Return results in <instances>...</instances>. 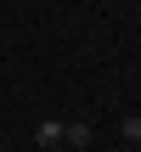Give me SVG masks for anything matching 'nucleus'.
<instances>
[{
	"mask_svg": "<svg viewBox=\"0 0 141 152\" xmlns=\"http://www.w3.org/2000/svg\"><path fill=\"white\" fill-rule=\"evenodd\" d=\"M96 141V130L85 124V118H73V124H62V147H90Z\"/></svg>",
	"mask_w": 141,
	"mask_h": 152,
	"instance_id": "nucleus-1",
	"label": "nucleus"
},
{
	"mask_svg": "<svg viewBox=\"0 0 141 152\" xmlns=\"http://www.w3.org/2000/svg\"><path fill=\"white\" fill-rule=\"evenodd\" d=\"M34 141H40V147H62V124H57V118H45V124L34 130Z\"/></svg>",
	"mask_w": 141,
	"mask_h": 152,
	"instance_id": "nucleus-2",
	"label": "nucleus"
},
{
	"mask_svg": "<svg viewBox=\"0 0 141 152\" xmlns=\"http://www.w3.org/2000/svg\"><path fill=\"white\" fill-rule=\"evenodd\" d=\"M124 141H141V118H124Z\"/></svg>",
	"mask_w": 141,
	"mask_h": 152,
	"instance_id": "nucleus-3",
	"label": "nucleus"
}]
</instances>
